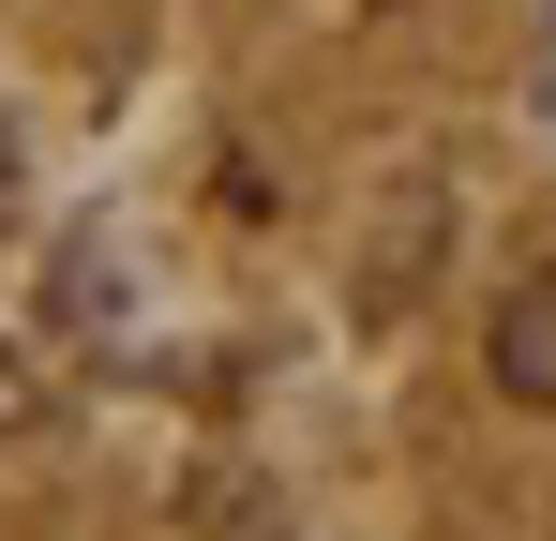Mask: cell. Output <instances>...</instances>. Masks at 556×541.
<instances>
[{
    "label": "cell",
    "instance_id": "obj_1",
    "mask_svg": "<svg viewBox=\"0 0 556 541\" xmlns=\"http://www.w3.org/2000/svg\"><path fill=\"white\" fill-rule=\"evenodd\" d=\"M481 361H496V391H511V406H542V422H556V256L511 270V301L481 316Z\"/></svg>",
    "mask_w": 556,
    "mask_h": 541
}]
</instances>
